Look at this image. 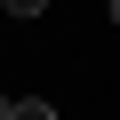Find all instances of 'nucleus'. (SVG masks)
<instances>
[{
	"mask_svg": "<svg viewBox=\"0 0 120 120\" xmlns=\"http://www.w3.org/2000/svg\"><path fill=\"white\" fill-rule=\"evenodd\" d=\"M8 16H48V0H0Z\"/></svg>",
	"mask_w": 120,
	"mask_h": 120,
	"instance_id": "nucleus-2",
	"label": "nucleus"
},
{
	"mask_svg": "<svg viewBox=\"0 0 120 120\" xmlns=\"http://www.w3.org/2000/svg\"><path fill=\"white\" fill-rule=\"evenodd\" d=\"M8 120H56V104H48V96H16V112H8Z\"/></svg>",
	"mask_w": 120,
	"mask_h": 120,
	"instance_id": "nucleus-1",
	"label": "nucleus"
},
{
	"mask_svg": "<svg viewBox=\"0 0 120 120\" xmlns=\"http://www.w3.org/2000/svg\"><path fill=\"white\" fill-rule=\"evenodd\" d=\"M112 24H120V0H112Z\"/></svg>",
	"mask_w": 120,
	"mask_h": 120,
	"instance_id": "nucleus-4",
	"label": "nucleus"
},
{
	"mask_svg": "<svg viewBox=\"0 0 120 120\" xmlns=\"http://www.w3.org/2000/svg\"><path fill=\"white\" fill-rule=\"evenodd\" d=\"M8 112H16V104H8V96H0V120H8Z\"/></svg>",
	"mask_w": 120,
	"mask_h": 120,
	"instance_id": "nucleus-3",
	"label": "nucleus"
}]
</instances>
